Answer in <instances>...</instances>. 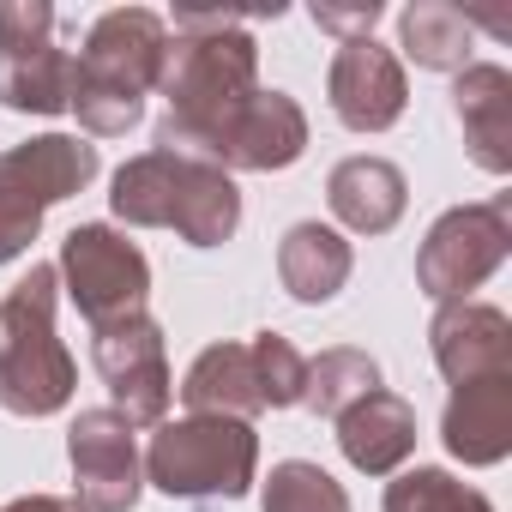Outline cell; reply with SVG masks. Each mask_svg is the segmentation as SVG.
Returning a JSON list of instances; mask_svg holds the SVG:
<instances>
[{
    "label": "cell",
    "mask_w": 512,
    "mask_h": 512,
    "mask_svg": "<svg viewBox=\"0 0 512 512\" xmlns=\"http://www.w3.org/2000/svg\"><path fill=\"white\" fill-rule=\"evenodd\" d=\"M97 181V145L73 133H43L0 151V266H13L37 241L49 205L85 193Z\"/></svg>",
    "instance_id": "6"
},
{
    "label": "cell",
    "mask_w": 512,
    "mask_h": 512,
    "mask_svg": "<svg viewBox=\"0 0 512 512\" xmlns=\"http://www.w3.org/2000/svg\"><path fill=\"white\" fill-rule=\"evenodd\" d=\"M109 205H115L121 223L175 229L187 247H217L241 223V193H235V181L217 163H199V157H181V151H157V145L115 169Z\"/></svg>",
    "instance_id": "3"
},
{
    "label": "cell",
    "mask_w": 512,
    "mask_h": 512,
    "mask_svg": "<svg viewBox=\"0 0 512 512\" xmlns=\"http://www.w3.org/2000/svg\"><path fill=\"white\" fill-rule=\"evenodd\" d=\"M97 374L115 398V416L127 428H157L169 422V398H175V380H169V350H163V326L151 314L139 320H121V326H103L97 344Z\"/></svg>",
    "instance_id": "10"
},
{
    "label": "cell",
    "mask_w": 512,
    "mask_h": 512,
    "mask_svg": "<svg viewBox=\"0 0 512 512\" xmlns=\"http://www.w3.org/2000/svg\"><path fill=\"white\" fill-rule=\"evenodd\" d=\"M470 37H476V19L452 0H416L398 19V43L416 67L428 73H464V55H470Z\"/></svg>",
    "instance_id": "21"
},
{
    "label": "cell",
    "mask_w": 512,
    "mask_h": 512,
    "mask_svg": "<svg viewBox=\"0 0 512 512\" xmlns=\"http://www.w3.org/2000/svg\"><path fill=\"white\" fill-rule=\"evenodd\" d=\"M181 404L187 416H235V422H253L266 404H260V380H253V356L247 344H211L193 356L187 380H181Z\"/></svg>",
    "instance_id": "19"
},
{
    "label": "cell",
    "mask_w": 512,
    "mask_h": 512,
    "mask_svg": "<svg viewBox=\"0 0 512 512\" xmlns=\"http://www.w3.org/2000/svg\"><path fill=\"white\" fill-rule=\"evenodd\" d=\"M260 506L266 512H350V494L332 470H320L308 458H284V464H272Z\"/></svg>",
    "instance_id": "23"
},
{
    "label": "cell",
    "mask_w": 512,
    "mask_h": 512,
    "mask_svg": "<svg viewBox=\"0 0 512 512\" xmlns=\"http://www.w3.org/2000/svg\"><path fill=\"white\" fill-rule=\"evenodd\" d=\"M338 446L362 476H392L410 452H416V410L398 392H368L362 404H350L338 416Z\"/></svg>",
    "instance_id": "16"
},
{
    "label": "cell",
    "mask_w": 512,
    "mask_h": 512,
    "mask_svg": "<svg viewBox=\"0 0 512 512\" xmlns=\"http://www.w3.org/2000/svg\"><path fill=\"white\" fill-rule=\"evenodd\" d=\"M506 253H512V199L494 193L482 205L446 211L428 229V241L416 253V284L434 302H470V290L506 266Z\"/></svg>",
    "instance_id": "7"
},
{
    "label": "cell",
    "mask_w": 512,
    "mask_h": 512,
    "mask_svg": "<svg viewBox=\"0 0 512 512\" xmlns=\"http://www.w3.org/2000/svg\"><path fill=\"white\" fill-rule=\"evenodd\" d=\"M73 458V500L85 512H133L145 488V464L133 446V428L115 410H79L67 428Z\"/></svg>",
    "instance_id": "11"
},
{
    "label": "cell",
    "mask_w": 512,
    "mask_h": 512,
    "mask_svg": "<svg viewBox=\"0 0 512 512\" xmlns=\"http://www.w3.org/2000/svg\"><path fill=\"white\" fill-rule=\"evenodd\" d=\"M55 296L61 272L31 266L0 296V410L13 416H55L73 398V356L55 338Z\"/></svg>",
    "instance_id": "4"
},
{
    "label": "cell",
    "mask_w": 512,
    "mask_h": 512,
    "mask_svg": "<svg viewBox=\"0 0 512 512\" xmlns=\"http://www.w3.org/2000/svg\"><path fill=\"white\" fill-rule=\"evenodd\" d=\"M157 91L169 97L157 151L199 157L205 139L260 91V49L247 37V13H175Z\"/></svg>",
    "instance_id": "1"
},
{
    "label": "cell",
    "mask_w": 512,
    "mask_h": 512,
    "mask_svg": "<svg viewBox=\"0 0 512 512\" xmlns=\"http://www.w3.org/2000/svg\"><path fill=\"white\" fill-rule=\"evenodd\" d=\"M386 512H494L482 488L458 482L452 470H434V464H416L404 470L398 482H386Z\"/></svg>",
    "instance_id": "24"
},
{
    "label": "cell",
    "mask_w": 512,
    "mask_h": 512,
    "mask_svg": "<svg viewBox=\"0 0 512 512\" xmlns=\"http://www.w3.org/2000/svg\"><path fill=\"white\" fill-rule=\"evenodd\" d=\"M440 440H446L452 458H464L476 470L500 464L512 452V374L452 386L446 416H440Z\"/></svg>",
    "instance_id": "15"
},
{
    "label": "cell",
    "mask_w": 512,
    "mask_h": 512,
    "mask_svg": "<svg viewBox=\"0 0 512 512\" xmlns=\"http://www.w3.org/2000/svg\"><path fill=\"white\" fill-rule=\"evenodd\" d=\"M163 55H169V25L151 7H115L85 31V49L73 55V115L85 133L115 139L127 127H139L145 97L163 79Z\"/></svg>",
    "instance_id": "2"
},
{
    "label": "cell",
    "mask_w": 512,
    "mask_h": 512,
    "mask_svg": "<svg viewBox=\"0 0 512 512\" xmlns=\"http://www.w3.org/2000/svg\"><path fill=\"white\" fill-rule=\"evenodd\" d=\"M368 392H380V362L362 350H326L320 362H308V392L302 404L326 422H338L350 404H362Z\"/></svg>",
    "instance_id": "22"
},
{
    "label": "cell",
    "mask_w": 512,
    "mask_h": 512,
    "mask_svg": "<svg viewBox=\"0 0 512 512\" xmlns=\"http://www.w3.org/2000/svg\"><path fill=\"white\" fill-rule=\"evenodd\" d=\"M326 199H332V217L356 235H386L404 205H410V187H404V169L386 163V157H344L326 181Z\"/></svg>",
    "instance_id": "17"
},
{
    "label": "cell",
    "mask_w": 512,
    "mask_h": 512,
    "mask_svg": "<svg viewBox=\"0 0 512 512\" xmlns=\"http://www.w3.org/2000/svg\"><path fill=\"white\" fill-rule=\"evenodd\" d=\"M302 151H308V115H302V103L290 91H253L205 139L199 163H217L223 175L229 169H260V175H272V169L302 163Z\"/></svg>",
    "instance_id": "12"
},
{
    "label": "cell",
    "mask_w": 512,
    "mask_h": 512,
    "mask_svg": "<svg viewBox=\"0 0 512 512\" xmlns=\"http://www.w3.org/2000/svg\"><path fill=\"white\" fill-rule=\"evenodd\" d=\"M0 103L13 115H67L73 55L55 43L49 0H0Z\"/></svg>",
    "instance_id": "9"
},
{
    "label": "cell",
    "mask_w": 512,
    "mask_h": 512,
    "mask_svg": "<svg viewBox=\"0 0 512 512\" xmlns=\"http://www.w3.org/2000/svg\"><path fill=\"white\" fill-rule=\"evenodd\" d=\"M0 512H85L73 494H19V500H7Z\"/></svg>",
    "instance_id": "27"
},
{
    "label": "cell",
    "mask_w": 512,
    "mask_h": 512,
    "mask_svg": "<svg viewBox=\"0 0 512 512\" xmlns=\"http://www.w3.org/2000/svg\"><path fill=\"white\" fill-rule=\"evenodd\" d=\"M452 103H458L470 157L488 175H506L512 169V73L506 67H464Z\"/></svg>",
    "instance_id": "18"
},
{
    "label": "cell",
    "mask_w": 512,
    "mask_h": 512,
    "mask_svg": "<svg viewBox=\"0 0 512 512\" xmlns=\"http://www.w3.org/2000/svg\"><path fill=\"white\" fill-rule=\"evenodd\" d=\"M260 470V434L235 416H181L157 422L145 452V482L169 500H241Z\"/></svg>",
    "instance_id": "5"
},
{
    "label": "cell",
    "mask_w": 512,
    "mask_h": 512,
    "mask_svg": "<svg viewBox=\"0 0 512 512\" xmlns=\"http://www.w3.org/2000/svg\"><path fill=\"white\" fill-rule=\"evenodd\" d=\"M55 272H61L73 308L91 320V332L139 320L145 302H151V266H145V253L121 229H109V223H79L61 241V266Z\"/></svg>",
    "instance_id": "8"
},
{
    "label": "cell",
    "mask_w": 512,
    "mask_h": 512,
    "mask_svg": "<svg viewBox=\"0 0 512 512\" xmlns=\"http://www.w3.org/2000/svg\"><path fill=\"white\" fill-rule=\"evenodd\" d=\"M326 97H332V115L350 133H386L404 115L410 85H404V67L386 43L356 37V43H338L332 73H326Z\"/></svg>",
    "instance_id": "13"
},
{
    "label": "cell",
    "mask_w": 512,
    "mask_h": 512,
    "mask_svg": "<svg viewBox=\"0 0 512 512\" xmlns=\"http://www.w3.org/2000/svg\"><path fill=\"white\" fill-rule=\"evenodd\" d=\"M374 19H380V0H362V7H314V25L356 43V37H374Z\"/></svg>",
    "instance_id": "26"
},
{
    "label": "cell",
    "mask_w": 512,
    "mask_h": 512,
    "mask_svg": "<svg viewBox=\"0 0 512 512\" xmlns=\"http://www.w3.org/2000/svg\"><path fill=\"white\" fill-rule=\"evenodd\" d=\"M350 241L332 229V223H296L290 235H284V247H278V278H284V290L296 296V302H308V308H320V302H332L344 284H350Z\"/></svg>",
    "instance_id": "20"
},
{
    "label": "cell",
    "mask_w": 512,
    "mask_h": 512,
    "mask_svg": "<svg viewBox=\"0 0 512 512\" xmlns=\"http://www.w3.org/2000/svg\"><path fill=\"white\" fill-rule=\"evenodd\" d=\"M247 356H253V380H260V404H266V410L302 404V392H308V362H302V350H296L284 332H253V338H247Z\"/></svg>",
    "instance_id": "25"
},
{
    "label": "cell",
    "mask_w": 512,
    "mask_h": 512,
    "mask_svg": "<svg viewBox=\"0 0 512 512\" xmlns=\"http://www.w3.org/2000/svg\"><path fill=\"white\" fill-rule=\"evenodd\" d=\"M428 344H434V362L452 386L512 374V320L488 302H440Z\"/></svg>",
    "instance_id": "14"
}]
</instances>
